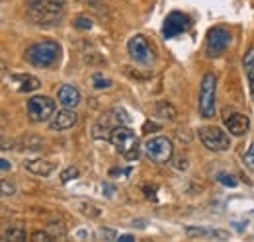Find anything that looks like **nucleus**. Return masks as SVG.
I'll return each mask as SVG.
<instances>
[{"instance_id": "nucleus-1", "label": "nucleus", "mask_w": 254, "mask_h": 242, "mask_svg": "<svg viewBox=\"0 0 254 242\" xmlns=\"http://www.w3.org/2000/svg\"><path fill=\"white\" fill-rule=\"evenodd\" d=\"M26 60L33 64V66H39V68H49V66H55L59 62V57H61V47L59 43L55 41H37L30 45L26 49Z\"/></svg>"}, {"instance_id": "nucleus-2", "label": "nucleus", "mask_w": 254, "mask_h": 242, "mask_svg": "<svg viewBox=\"0 0 254 242\" xmlns=\"http://www.w3.org/2000/svg\"><path fill=\"white\" fill-rule=\"evenodd\" d=\"M112 145L118 149L120 154H124L127 160H135L139 156V139L135 137V133L127 127H116L112 131V137H110Z\"/></svg>"}, {"instance_id": "nucleus-3", "label": "nucleus", "mask_w": 254, "mask_h": 242, "mask_svg": "<svg viewBox=\"0 0 254 242\" xmlns=\"http://www.w3.org/2000/svg\"><path fill=\"white\" fill-rule=\"evenodd\" d=\"M66 0H28L30 12L39 22H55L63 16Z\"/></svg>"}, {"instance_id": "nucleus-4", "label": "nucleus", "mask_w": 254, "mask_h": 242, "mask_svg": "<svg viewBox=\"0 0 254 242\" xmlns=\"http://www.w3.org/2000/svg\"><path fill=\"white\" fill-rule=\"evenodd\" d=\"M215 92L217 78L213 74H205L199 86V114L203 118H213L215 114Z\"/></svg>"}, {"instance_id": "nucleus-5", "label": "nucleus", "mask_w": 254, "mask_h": 242, "mask_svg": "<svg viewBox=\"0 0 254 242\" xmlns=\"http://www.w3.org/2000/svg\"><path fill=\"white\" fill-rule=\"evenodd\" d=\"M231 31L223 26H217L207 33V41H205V53L207 57H219L227 51V47L231 45Z\"/></svg>"}, {"instance_id": "nucleus-6", "label": "nucleus", "mask_w": 254, "mask_h": 242, "mask_svg": "<svg viewBox=\"0 0 254 242\" xmlns=\"http://www.w3.org/2000/svg\"><path fill=\"white\" fill-rule=\"evenodd\" d=\"M199 139L209 151L213 152L229 151V147H231L229 135L219 127H203V129H199Z\"/></svg>"}, {"instance_id": "nucleus-7", "label": "nucleus", "mask_w": 254, "mask_h": 242, "mask_svg": "<svg viewBox=\"0 0 254 242\" xmlns=\"http://www.w3.org/2000/svg\"><path fill=\"white\" fill-rule=\"evenodd\" d=\"M55 114V102L47 96H33L28 100V116L32 121H47Z\"/></svg>"}, {"instance_id": "nucleus-8", "label": "nucleus", "mask_w": 254, "mask_h": 242, "mask_svg": "<svg viewBox=\"0 0 254 242\" xmlns=\"http://www.w3.org/2000/svg\"><path fill=\"white\" fill-rule=\"evenodd\" d=\"M145 152H147V156H149L153 162H157V164H166V162L172 158V143H170V139H166V137H153V139L147 141Z\"/></svg>"}, {"instance_id": "nucleus-9", "label": "nucleus", "mask_w": 254, "mask_h": 242, "mask_svg": "<svg viewBox=\"0 0 254 242\" xmlns=\"http://www.w3.org/2000/svg\"><path fill=\"white\" fill-rule=\"evenodd\" d=\"M127 51H129L131 59L135 62H139V64H151L155 60V53H153V49H151V45H149L145 35L131 37L129 43H127Z\"/></svg>"}, {"instance_id": "nucleus-10", "label": "nucleus", "mask_w": 254, "mask_h": 242, "mask_svg": "<svg viewBox=\"0 0 254 242\" xmlns=\"http://www.w3.org/2000/svg\"><path fill=\"white\" fill-rule=\"evenodd\" d=\"M191 26L190 18L182 12H170L164 20V26H162V33L164 37H176L184 31H188V28Z\"/></svg>"}, {"instance_id": "nucleus-11", "label": "nucleus", "mask_w": 254, "mask_h": 242, "mask_svg": "<svg viewBox=\"0 0 254 242\" xmlns=\"http://www.w3.org/2000/svg\"><path fill=\"white\" fill-rule=\"evenodd\" d=\"M225 127H227V131H229L231 135L241 137V135H245V133L249 131L251 120H249V116H245V114H241V112H235V114H231V116L225 118Z\"/></svg>"}, {"instance_id": "nucleus-12", "label": "nucleus", "mask_w": 254, "mask_h": 242, "mask_svg": "<svg viewBox=\"0 0 254 242\" xmlns=\"http://www.w3.org/2000/svg\"><path fill=\"white\" fill-rule=\"evenodd\" d=\"M76 121H78V116L72 112V108H64L61 112L53 114V120L49 123V127H51V131H64V129L74 127Z\"/></svg>"}, {"instance_id": "nucleus-13", "label": "nucleus", "mask_w": 254, "mask_h": 242, "mask_svg": "<svg viewBox=\"0 0 254 242\" xmlns=\"http://www.w3.org/2000/svg\"><path fill=\"white\" fill-rule=\"evenodd\" d=\"M57 100H59V104L63 108H76L80 104V92L76 90L74 86H70V84H64L57 92Z\"/></svg>"}, {"instance_id": "nucleus-14", "label": "nucleus", "mask_w": 254, "mask_h": 242, "mask_svg": "<svg viewBox=\"0 0 254 242\" xmlns=\"http://www.w3.org/2000/svg\"><path fill=\"white\" fill-rule=\"evenodd\" d=\"M24 166H26V168H28L32 174H37V176H49V174L53 172V168H55V164H53V162L43 160V158L26 160V162H24Z\"/></svg>"}, {"instance_id": "nucleus-15", "label": "nucleus", "mask_w": 254, "mask_h": 242, "mask_svg": "<svg viewBox=\"0 0 254 242\" xmlns=\"http://www.w3.org/2000/svg\"><path fill=\"white\" fill-rule=\"evenodd\" d=\"M12 80L18 84V90L20 92H33L39 88V80L32 76V74H14Z\"/></svg>"}, {"instance_id": "nucleus-16", "label": "nucleus", "mask_w": 254, "mask_h": 242, "mask_svg": "<svg viewBox=\"0 0 254 242\" xmlns=\"http://www.w3.org/2000/svg\"><path fill=\"white\" fill-rule=\"evenodd\" d=\"M155 114H157L159 118H164V120H174V118H176V110H174L170 104H166V102H157Z\"/></svg>"}, {"instance_id": "nucleus-17", "label": "nucleus", "mask_w": 254, "mask_h": 242, "mask_svg": "<svg viewBox=\"0 0 254 242\" xmlns=\"http://www.w3.org/2000/svg\"><path fill=\"white\" fill-rule=\"evenodd\" d=\"M4 237H6L8 241H26V239H28V233H26V229H22V227H12V229L6 231Z\"/></svg>"}, {"instance_id": "nucleus-18", "label": "nucleus", "mask_w": 254, "mask_h": 242, "mask_svg": "<svg viewBox=\"0 0 254 242\" xmlns=\"http://www.w3.org/2000/svg\"><path fill=\"white\" fill-rule=\"evenodd\" d=\"M112 131L114 129H110L106 123H98V125H94V135L96 139H108L110 141V137H112Z\"/></svg>"}, {"instance_id": "nucleus-19", "label": "nucleus", "mask_w": 254, "mask_h": 242, "mask_svg": "<svg viewBox=\"0 0 254 242\" xmlns=\"http://www.w3.org/2000/svg\"><path fill=\"white\" fill-rule=\"evenodd\" d=\"M92 86L98 88V90H104V88H110L112 86V80L106 78V76H102V74H94L92 76Z\"/></svg>"}, {"instance_id": "nucleus-20", "label": "nucleus", "mask_w": 254, "mask_h": 242, "mask_svg": "<svg viewBox=\"0 0 254 242\" xmlns=\"http://www.w3.org/2000/svg\"><path fill=\"white\" fill-rule=\"evenodd\" d=\"M78 174H80V170H78L76 166H70V168H66V170H63V172H61V182H63V183H66V182L78 178Z\"/></svg>"}, {"instance_id": "nucleus-21", "label": "nucleus", "mask_w": 254, "mask_h": 242, "mask_svg": "<svg viewBox=\"0 0 254 242\" xmlns=\"http://www.w3.org/2000/svg\"><path fill=\"white\" fill-rule=\"evenodd\" d=\"M217 180L221 182L223 185H229V187H237V185H239V180H237L233 174H227V172L217 174Z\"/></svg>"}, {"instance_id": "nucleus-22", "label": "nucleus", "mask_w": 254, "mask_h": 242, "mask_svg": "<svg viewBox=\"0 0 254 242\" xmlns=\"http://www.w3.org/2000/svg\"><path fill=\"white\" fill-rule=\"evenodd\" d=\"M243 66L247 72H253L254 70V47L249 49V53L245 55V60H243Z\"/></svg>"}, {"instance_id": "nucleus-23", "label": "nucleus", "mask_w": 254, "mask_h": 242, "mask_svg": "<svg viewBox=\"0 0 254 242\" xmlns=\"http://www.w3.org/2000/svg\"><path fill=\"white\" fill-rule=\"evenodd\" d=\"M74 28H78V30H90L92 28V20L86 18V16H78L74 20Z\"/></svg>"}, {"instance_id": "nucleus-24", "label": "nucleus", "mask_w": 254, "mask_h": 242, "mask_svg": "<svg viewBox=\"0 0 254 242\" xmlns=\"http://www.w3.org/2000/svg\"><path fill=\"white\" fill-rule=\"evenodd\" d=\"M245 164H247L251 170H254V143L251 145V149L245 152Z\"/></svg>"}, {"instance_id": "nucleus-25", "label": "nucleus", "mask_w": 254, "mask_h": 242, "mask_svg": "<svg viewBox=\"0 0 254 242\" xmlns=\"http://www.w3.org/2000/svg\"><path fill=\"white\" fill-rule=\"evenodd\" d=\"M32 241L47 242V241H51V235H49V233H45V231H37V233H33V235H32Z\"/></svg>"}, {"instance_id": "nucleus-26", "label": "nucleus", "mask_w": 254, "mask_h": 242, "mask_svg": "<svg viewBox=\"0 0 254 242\" xmlns=\"http://www.w3.org/2000/svg\"><path fill=\"white\" fill-rule=\"evenodd\" d=\"M186 233H188V237H207V235H211L205 229H193V227H188Z\"/></svg>"}, {"instance_id": "nucleus-27", "label": "nucleus", "mask_w": 254, "mask_h": 242, "mask_svg": "<svg viewBox=\"0 0 254 242\" xmlns=\"http://www.w3.org/2000/svg\"><path fill=\"white\" fill-rule=\"evenodd\" d=\"M116 120L120 121V123H124V125H127V123H131V118L127 116L126 110H116Z\"/></svg>"}, {"instance_id": "nucleus-28", "label": "nucleus", "mask_w": 254, "mask_h": 242, "mask_svg": "<svg viewBox=\"0 0 254 242\" xmlns=\"http://www.w3.org/2000/svg\"><path fill=\"white\" fill-rule=\"evenodd\" d=\"M131 174V168H112L110 170V176H129Z\"/></svg>"}, {"instance_id": "nucleus-29", "label": "nucleus", "mask_w": 254, "mask_h": 242, "mask_svg": "<svg viewBox=\"0 0 254 242\" xmlns=\"http://www.w3.org/2000/svg\"><path fill=\"white\" fill-rule=\"evenodd\" d=\"M2 193L4 195H14V185H8V182L2 180Z\"/></svg>"}, {"instance_id": "nucleus-30", "label": "nucleus", "mask_w": 254, "mask_h": 242, "mask_svg": "<svg viewBox=\"0 0 254 242\" xmlns=\"http://www.w3.org/2000/svg\"><path fill=\"white\" fill-rule=\"evenodd\" d=\"M157 129H159V125H157V123H149V121H147V123H145V127H143V133H145V135H149V133H153V131H157Z\"/></svg>"}, {"instance_id": "nucleus-31", "label": "nucleus", "mask_w": 254, "mask_h": 242, "mask_svg": "<svg viewBox=\"0 0 254 242\" xmlns=\"http://www.w3.org/2000/svg\"><path fill=\"white\" fill-rule=\"evenodd\" d=\"M0 168H2V172H6V170L10 168V162H8L6 158H2V160H0Z\"/></svg>"}, {"instance_id": "nucleus-32", "label": "nucleus", "mask_w": 254, "mask_h": 242, "mask_svg": "<svg viewBox=\"0 0 254 242\" xmlns=\"http://www.w3.org/2000/svg\"><path fill=\"white\" fill-rule=\"evenodd\" d=\"M118 241H122V242H131V241H133V237H131V235H122V237H120Z\"/></svg>"}, {"instance_id": "nucleus-33", "label": "nucleus", "mask_w": 254, "mask_h": 242, "mask_svg": "<svg viewBox=\"0 0 254 242\" xmlns=\"http://www.w3.org/2000/svg\"><path fill=\"white\" fill-rule=\"evenodd\" d=\"M249 78H251V86H253V94H254V70L249 72Z\"/></svg>"}]
</instances>
